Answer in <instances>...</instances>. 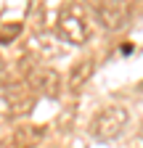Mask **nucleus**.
<instances>
[{
  "instance_id": "nucleus-7",
  "label": "nucleus",
  "mask_w": 143,
  "mask_h": 148,
  "mask_svg": "<svg viewBox=\"0 0 143 148\" xmlns=\"http://www.w3.org/2000/svg\"><path fill=\"white\" fill-rule=\"evenodd\" d=\"M90 74H93V61L90 58H85V61H77L74 66H72V71H69V79H66V85H69V90H82L85 85H87V79H90Z\"/></svg>"
},
{
  "instance_id": "nucleus-8",
  "label": "nucleus",
  "mask_w": 143,
  "mask_h": 148,
  "mask_svg": "<svg viewBox=\"0 0 143 148\" xmlns=\"http://www.w3.org/2000/svg\"><path fill=\"white\" fill-rule=\"evenodd\" d=\"M19 34H21V24H19V21L3 24V27H0V45H11Z\"/></svg>"
},
{
  "instance_id": "nucleus-4",
  "label": "nucleus",
  "mask_w": 143,
  "mask_h": 148,
  "mask_svg": "<svg viewBox=\"0 0 143 148\" xmlns=\"http://www.w3.org/2000/svg\"><path fill=\"white\" fill-rule=\"evenodd\" d=\"M27 85L32 90L43 92L48 98H58L61 95V74L53 69V66H32L27 71Z\"/></svg>"
},
{
  "instance_id": "nucleus-1",
  "label": "nucleus",
  "mask_w": 143,
  "mask_h": 148,
  "mask_svg": "<svg viewBox=\"0 0 143 148\" xmlns=\"http://www.w3.org/2000/svg\"><path fill=\"white\" fill-rule=\"evenodd\" d=\"M56 27H58V34L66 42H72V45H82V42L90 40V34H93L87 11H85L82 3H77V0H69V3L61 5Z\"/></svg>"
},
{
  "instance_id": "nucleus-3",
  "label": "nucleus",
  "mask_w": 143,
  "mask_h": 148,
  "mask_svg": "<svg viewBox=\"0 0 143 148\" xmlns=\"http://www.w3.org/2000/svg\"><path fill=\"white\" fill-rule=\"evenodd\" d=\"M90 5H93V11L98 16V21L109 32H119L130 21V5H127V0H93Z\"/></svg>"
},
{
  "instance_id": "nucleus-6",
  "label": "nucleus",
  "mask_w": 143,
  "mask_h": 148,
  "mask_svg": "<svg viewBox=\"0 0 143 148\" xmlns=\"http://www.w3.org/2000/svg\"><path fill=\"white\" fill-rule=\"evenodd\" d=\"M45 135V127H19L0 140V148H32Z\"/></svg>"
},
{
  "instance_id": "nucleus-5",
  "label": "nucleus",
  "mask_w": 143,
  "mask_h": 148,
  "mask_svg": "<svg viewBox=\"0 0 143 148\" xmlns=\"http://www.w3.org/2000/svg\"><path fill=\"white\" fill-rule=\"evenodd\" d=\"M32 95L21 87H8L3 90V95H0V111H3L6 116H19V114H27L32 108Z\"/></svg>"
},
{
  "instance_id": "nucleus-2",
  "label": "nucleus",
  "mask_w": 143,
  "mask_h": 148,
  "mask_svg": "<svg viewBox=\"0 0 143 148\" xmlns=\"http://www.w3.org/2000/svg\"><path fill=\"white\" fill-rule=\"evenodd\" d=\"M124 124H127V111H124L122 106H106V108H101L98 114L90 119L87 132H90L93 140L109 143V140H114V138L122 135Z\"/></svg>"
},
{
  "instance_id": "nucleus-9",
  "label": "nucleus",
  "mask_w": 143,
  "mask_h": 148,
  "mask_svg": "<svg viewBox=\"0 0 143 148\" xmlns=\"http://www.w3.org/2000/svg\"><path fill=\"white\" fill-rule=\"evenodd\" d=\"M122 53H124V56L133 53V42H124V45H122Z\"/></svg>"
}]
</instances>
